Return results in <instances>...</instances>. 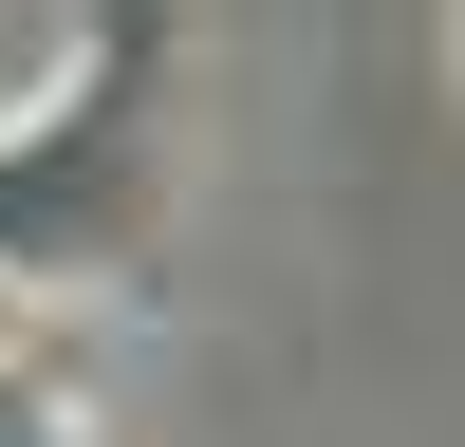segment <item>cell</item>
<instances>
[{
	"mask_svg": "<svg viewBox=\"0 0 465 447\" xmlns=\"http://www.w3.org/2000/svg\"><path fill=\"white\" fill-rule=\"evenodd\" d=\"M168 94H186V19L168 0H94L56 94L0 112V280H94V261L149 243V205H168Z\"/></svg>",
	"mask_w": 465,
	"mask_h": 447,
	"instance_id": "obj_1",
	"label": "cell"
}]
</instances>
